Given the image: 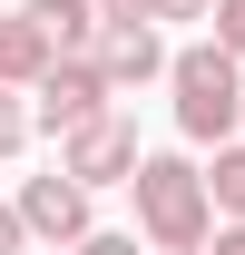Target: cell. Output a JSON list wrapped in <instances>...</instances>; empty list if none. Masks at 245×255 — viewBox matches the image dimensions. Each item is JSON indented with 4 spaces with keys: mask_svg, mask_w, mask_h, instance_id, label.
<instances>
[{
    "mask_svg": "<svg viewBox=\"0 0 245 255\" xmlns=\"http://www.w3.org/2000/svg\"><path fill=\"white\" fill-rule=\"evenodd\" d=\"M30 128H49V137H69V128H89L98 108H108V79H98V59H49L30 79Z\"/></svg>",
    "mask_w": 245,
    "mask_h": 255,
    "instance_id": "cell-4",
    "label": "cell"
},
{
    "mask_svg": "<svg viewBox=\"0 0 245 255\" xmlns=\"http://www.w3.org/2000/svg\"><path fill=\"white\" fill-rule=\"evenodd\" d=\"M108 20H157V0H98V30Z\"/></svg>",
    "mask_w": 245,
    "mask_h": 255,
    "instance_id": "cell-13",
    "label": "cell"
},
{
    "mask_svg": "<svg viewBox=\"0 0 245 255\" xmlns=\"http://www.w3.org/2000/svg\"><path fill=\"white\" fill-rule=\"evenodd\" d=\"M137 157H147V147H137V118H118V108H98L89 128H69L59 137V177H79V187H127V177H137Z\"/></svg>",
    "mask_w": 245,
    "mask_h": 255,
    "instance_id": "cell-3",
    "label": "cell"
},
{
    "mask_svg": "<svg viewBox=\"0 0 245 255\" xmlns=\"http://www.w3.org/2000/svg\"><path fill=\"white\" fill-rule=\"evenodd\" d=\"M206 246H216V255H245V216H226V226L206 236Z\"/></svg>",
    "mask_w": 245,
    "mask_h": 255,
    "instance_id": "cell-15",
    "label": "cell"
},
{
    "mask_svg": "<svg viewBox=\"0 0 245 255\" xmlns=\"http://www.w3.org/2000/svg\"><path fill=\"white\" fill-rule=\"evenodd\" d=\"M216 0H157V20H206Z\"/></svg>",
    "mask_w": 245,
    "mask_h": 255,
    "instance_id": "cell-16",
    "label": "cell"
},
{
    "mask_svg": "<svg viewBox=\"0 0 245 255\" xmlns=\"http://www.w3.org/2000/svg\"><path fill=\"white\" fill-rule=\"evenodd\" d=\"M20 20L49 39V59H89L98 49V0H20Z\"/></svg>",
    "mask_w": 245,
    "mask_h": 255,
    "instance_id": "cell-7",
    "label": "cell"
},
{
    "mask_svg": "<svg viewBox=\"0 0 245 255\" xmlns=\"http://www.w3.org/2000/svg\"><path fill=\"white\" fill-rule=\"evenodd\" d=\"M167 89H177V128L196 147H226V137H236V118H245V59H226L216 39H196V49L167 59Z\"/></svg>",
    "mask_w": 245,
    "mask_h": 255,
    "instance_id": "cell-2",
    "label": "cell"
},
{
    "mask_svg": "<svg viewBox=\"0 0 245 255\" xmlns=\"http://www.w3.org/2000/svg\"><path fill=\"white\" fill-rule=\"evenodd\" d=\"M10 206H20V226H30L39 246H79V236H89V187H79V177H59V167H49V177H30Z\"/></svg>",
    "mask_w": 245,
    "mask_h": 255,
    "instance_id": "cell-5",
    "label": "cell"
},
{
    "mask_svg": "<svg viewBox=\"0 0 245 255\" xmlns=\"http://www.w3.org/2000/svg\"><path fill=\"white\" fill-rule=\"evenodd\" d=\"M127 196H137V236H147L157 255H206V236H216V206H206V167H196V157H177V147L137 157Z\"/></svg>",
    "mask_w": 245,
    "mask_h": 255,
    "instance_id": "cell-1",
    "label": "cell"
},
{
    "mask_svg": "<svg viewBox=\"0 0 245 255\" xmlns=\"http://www.w3.org/2000/svg\"><path fill=\"white\" fill-rule=\"evenodd\" d=\"M69 255H137V236H118V226H89V236H79Z\"/></svg>",
    "mask_w": 245,
    "mask_h": 255,
    "instance_id": "cell-12",
    "label": "cell"
},
{
    "mask_svg": "<svg viewBox=\"0 0 245 255\" xmlns=\"http://www.w3.org/2000/svg\"><path fill=\"white\" fill-rule=\"evenodd\" d=\"M20 147H30V98L0 89V157H20Z\"/></svg>",
    "mask_w": 245,
    "mask_h": 255,
    "instance_id": "cell-10",
    "label": "cell"
},
{
    "mask_svg": "<svg viewBox=\"0 0 245 255\" xmlns=\"http://www.w3.org/2000/svg\"><path fill=\"white\" fill-rule=\"evenodd\" d=\"M206 20H216V49H226V59H245V0H216Z\"/></svg>",
    "mask_w": 245,
    "mask_h": 255,
    "instance_id": "cell-11",
    "label": "cell"
},
{
    "mask_svg": "<svg viewBox=\"0 0 245 255\" xmlns=\"http://www.w3.org/2000/svg\"><path fill=\"white\" fill-rule=\"evenodd\" d=\"M206 206H216V216H245V137H226V147H216V167H206Z\"/></svg>",
    "mask_w": 245,
    "mask_h": 255,
    "instance_id": "cell-9",
    "label": "cell"
},
{
    "mask_svg": "<svg viewBox=\"0 0 245 255\" xmlns=\"http://www.w3.org/2000/svg\"><path fill=\"white\" fill-rule=\"evenodd\" d=\"M89 59H98V79H108V98H118V89H147V79H167V39H157V20H108Z\"/></svg>",
    "mask_w": 245,
    "mask_h": 255,
    "instance_id": "cell-6",
    "label": "cell"
},
{
    "mask_svg": "<svg viewBox=\"0 0 245 255\" xmlns=\"http://www.w3.org/2000/svg\"><path fill=\"white\" fill-rule=\"evenodd\" d=\"M39 69H49V39H39L20 10H0V89H30Z\"/></svg>",
    "mask_w": 245,
    "mask_h": 255,
    "instance_id": "cell-8",
    "label": "cell"
},
{
    "mask_svg": "<svg viewBox=\"0 0 245 255\" xmlns=\"http://www.w3.org/2000/svg\"><path fill=\"white\" fill-rule=\"evenodd\" d=\"M30 246V226H20V206H0V255H20Z\"/></svg>",
    "mask_w": 245,
    "mask_h": 255,
    "instance_id": "cell-14",
    "label": "cell"
}]
</instances>
